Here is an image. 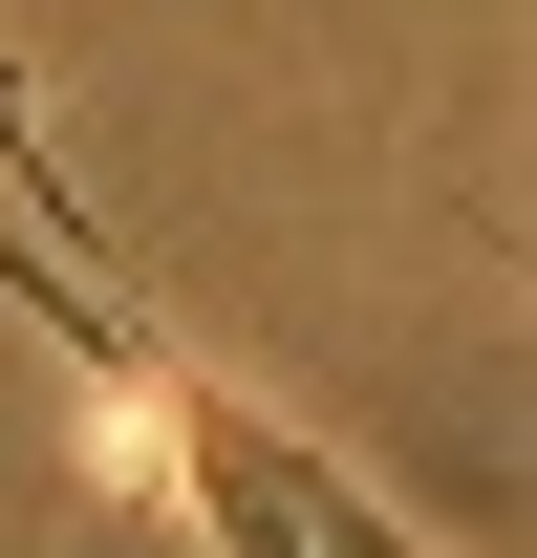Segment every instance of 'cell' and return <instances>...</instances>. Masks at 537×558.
<instances>
[{
  "label": "cell",
  "instance_id": "cell-1",
  "mask_svg": "<svg viewBox=\"0 0 537 558\" xmlns=\"http://www.w3.org/2000/svg\"><path fill=\"white\" fill-rule=\"evenodd\" d=\"M0 301L65 344L86 429H108V473H130L151 515H194V537H259V558H366V537H408V515L344 473L323 429H279L237 365H194L172 323H151V301H130V258H65L44 215H0Z\"/></svg>",
  "mask_w": 537,
  "mask_h": 558
}]
</instances>
